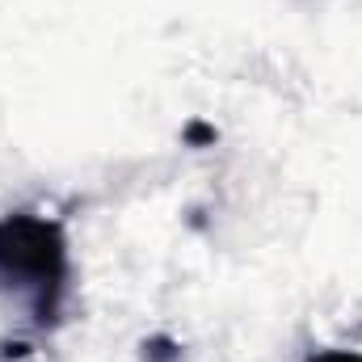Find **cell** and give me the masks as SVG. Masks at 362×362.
<instances>
[{"mask_svg": "<svg viewBox=\"0 0 362 362\" xmlns=\"http://www.w3.org/2000/svg\"><path fill=\"white\" fill-rule=\"evenodd\" d=\"M316 362H362V358H350V354H325V358H316Z\"/></svg>", "mask_w": 362, "mask_h": 362, "instance_id": "6da1fadb", "label": "cell"}]
</instances>
